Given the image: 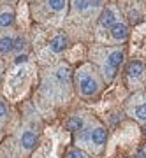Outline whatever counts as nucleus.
<instances>
[{
    "mask_svg": "<svg viewBox=\"0 0 146 158\" xmlns=\"http://www.w3.org/2000/svg\"><path fill=\"white\" fill-rule=\"evenodd\" d=\"M42 95L53 104H65L72 93V72L67 63H58L46 70L41 83Z\"/></svg>",
    "mask_w": 146,
    "mask_h": 158,
    "instance_id": "f257e3e1",
    "label": "nucleus"
},
{
    "mask_svg": "<svg viewBox=\"0 0 146 158\" xmlns=\"http://www.w3.org/2000/svg\"><path fill=\"white\" fill-rule=\"evenodd\" d=\"M106 141H107V130L97 121H92L88 127L76 132V137H74L76 148L83 149V151L93 153V155H99L104 149Z\"/></svg>",
    "mask_w": 146,
    "mask_h": 158,
    "instance_id": "f03ea898",
    "label": "nucleus"
},
{
    "mask_svg": "<svg viewBox=\"0 0 146 158\" xmlns=\"http://www.w3.org/2000/svg\"><path fill=\"white\" fill-rule=\"evenodd\" d=\"M74 86L83 98H93L102 90V79L90 63H84L74 74Z\"/></svg>",
    "mask_w": 146,
    "mask_h": 158,
    "instance_id": "7ed1b4c3",
    "label": "nucleus"
},
{
    "mask_svg": "<svg viewBox=\"0 0 146 158\" xmlns=\"http://www.w3.org/2000/svg\"><path fill=\"white\" fill-rule=\"evenodd\" d=\"M93 58L101 67L102 79L106 83H111L116 72H118L120 65L123 63V51L122 49H99L93 51Z\"/></svg>",
    "mask_w": 146,
    "mask_h": 158,
    "instance_id": "20e7f679",
    "label": "nucleus"
},
{
    "mask_svg": "<svg viewBox=\"0 0 146 158\" xmlns=\"http://www.w3.org/2000/svg\"><path fill=\"white\" fill-rule=\"evenodd\" d=\"M127 114L139 123H146V91L134 93L127 100Z\"/></svg>",
    "mask_w": 146,
    "mask_h": 158,
    "instance_id": "39448f33",
    "label": "nucleus"
},
{
    "mask_svg": "<svg viewBox=\"0 0 146 158\" xmlns=\"http://www.w3.org/2000/svg\"><path fill=\"white\" fill-rule=\"evenodd\" d=\"M37 142H39V130H35V127H25L21 128L19 132V135H18V146L21 149L23 153H30L37 146Z\"/></svg>",
    "mask_w": 146,
    "mask_h": 158,
    "instance_id": "423d86ee",
    "label": "nucleus"
},
{
    "mask_svg": "<svg viewBox=\"0 0 146 158\" xmlns=\"http://www.w3.org/2000/svg\"><path fill=\"white\" fill-rule=\"evenodd\" d=\"M143 74H144V65L141 60H130L127 63V69H125V76H127V81H129L130 86H135L143 79Z\"/></svg>",
    "mask_w": 146,
    "mask_h": 158,
    "instance_id": "0eeeda50",
    "label": "nucleus"
},
{
    "mask_svg": "<svg viewBox=\"0 0 146 158\" xmlns=\"http://www.w3.org/2000/svg\"><path fill=\"white\" fill-rule=\"evenodd\" d=\"M92 121H88L86 119V116H83L81 113H76V114H72V116H69L67 118V121H65V127H67V130H71V132H79V130H83L84 127H88Z\"/></svg>",
    "mask_w": 146,
    "mask_h": 158,
    "instance_id": "6e6552de",
    "label": "nucleus"
},
{
    "mask_svg": "<svg viewBox=\"0 0 146 158\" xmlns=\"http://www.w3.org/2000/svg\"><path fill=\"white\" fill-rule=\"evenodd\" d=\"M101 25L102 27H106V28H113L116 23H118V14H116V11L113 9V7H106L104 11H102L101 14Z\"/></svg>",
    "mask_w": 146,
    "mask_h": 158,
    "instance_id": "1a4fd4ad",
    "label": "nucleus"
},
{
    "mask_svg": "<svg viewBox=\"0 0 146 158\" xmlns=\"http://www.w3.org/2000/svg\"><path fill=\"white\" fill-rule=\"evenodd\" d=\"M101 4V0H74V11L78 12H84V11H92V9H95L97 6Z\"/></svg>",
    "mask_w": 146,
    "mask_h": 158,
    "instance_id": "9d476101",
    "label": "nucleus"
},
{
    "mask_svg": "<svg viewBox=\"0 0 146 158\" xmlns=\"http://www.w3.org/2000/svg\"><path fill=\"white\" fill-rule=\"evenodd\" d=\"M127 35H129V28H127V25H123V23H116L111 28V37L114 40H125Z\"/></svg>",
    "mask_w": 146,
    "mask_h": 158,
    "instance_id": "9b49d317",
    "label": "nucleus"
},
{
    "mask_svg": "<svg viewBox=\"0 0 146 158\" xmlns=\"http://www.w3.org/2000/svg\"><path fill=\"white\" fill-rule=\"evenodd\" d=\"M65 48H67V37L65 35H56L49 42V51H53V53H62Z\"/></svg>",
    "mask_w": 146,
    "mask_h": 158,
    "instance_id": "f8f14e48",
    "label": "nucleus"
},
{
    "mask_svg": "<svg viewBox=\"0 0 146 158\" xmlns=\"http://www.w3.org/2000/svg\"><path fill=\"white\" fill-rule=\"evenodd\" d=\"M14 48V39H12V35H0V55H7L9 51H12Z\"/></svg>",
    "mask_w": 146,
    "mask_h": 158,
    "instance_id": "ddd939ff",
    "label": "nucleus"
},
{
    "mask_svg": "<svg viewBox=\"0 0 146 158\" xmlns=\"http://www.w3.org/2000/svg\"><path fill=\"white\" fill-rule=\"evenodd\" d=\"M14 23V12L11 9H2L0 11V28H7Z\"/></svg>",
    "mask_w": 146,
    "mask_h": 158,
    "instance_id": "4468645a",
    "label": "nucleus"
},
{
    "mask_svg": "<svg viewBox=\"0 0 146 158\" xmlns=\"http://www.w3.org/2000/svg\"><path fill=\"white\" fill-rule=\"evenodd\" d=\"M9 104L4 97L0 95V127H4L7 123V119H9Z\"/></svg>",
    "mask_w": 146,
    "mask_h": 158,
    "instance_id": "2eb2a0df",
    "label": "nucleus"
},
{
    "mask_svg": "<svg viewBox=\"0 0 146 158\" xmlns=\"http://www.w3.org/2000/svg\"><path fill=\"white\" fill-rule=\"evenodd\" d=\"M46 6L53 12H63L67 7V0H46Z\"/></svg>",
    "mask_w": 146,
    "mask_h": 158,
    "instance_id": "dca6fc26",
    "label": "nucleus"
},
{
    "mask_svg": "<svg viewBox=\"0 0 146 158\" xmlns=\"http://www.w3.org/2000/svg\"><path fill=\"white\" fill-rule=\"evenodd\" d=\"M65 158H90V156H88L83 149H79V148H71V149H67V153H65Z\"/></svg>",
    "mask_w": 146,
    "mask_h": 158,
    "instance_id": "f3484780",
    "label": "nucleus"
},
{
    "mask_svg": "<svg viewBox=\"0 0 146 158\" xmlns=\"http://www.w3.org/2000/svg\"><path fill=\"white\" fill-rule=\"evenodd\" d=\"M134 158H146V149H141V151L137 153Z\"/></svg>",
    "mask_w": 146,
    "mask_h": 158,
    "instance_id": "a211bd4d",
    "label": "nucleus"
},
{
    "mask_svg": "<svg viewBox=\"0 0 146 158\" xmlns=\"http://www.w3.org/2000/svg\"><path fill=\"white\" fill-rule=\"evenodd\" d=\"M2 74H4V65H2V62H0V79H2Z\"/></svg>",
    "mask_w": 146,
    "mask_h": 158,
    "instance_id": "6ab92c4d",
    "label": "nucleus"
},
{
    "mask_svg": "<svg viewBox=\"0 0 146 158\" xmlns=\"http://www.w3.org/2000/svg\"><path fill=\"white\" fill-rule=\"evenodd\" d=\"M4 2H14V0H4Z\"/></svg>",
    "mask_w": 146,
    "mask_h": 158,
    "instance_id": "aec40b11",
    "label": "nucleus"
},
{
    "mask_svg": "<svg viewBox=\"0 0 146 158\" xmlns=\"http://www.w3.org/2000/svg\"><path fill=\"white\" fill-rule=\"evenodd\" d=\"M144 134H146V123H144Z\"/></svg>",
    "mask_w": 146,
    "mask_h": 158,
    "instance_id": "412c9836",
    "label": "nucleus"
}]
</instances>
